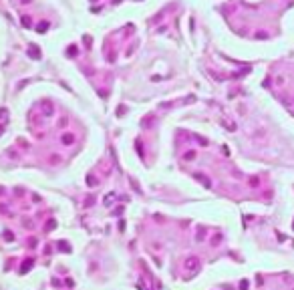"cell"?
Instances as JSON below:
<instances>
[{
  "instance_id": "7",
  "label": "cell",
  "mask_w": 294,
  "mask_h": 290,
  "mask_svg": "<svg viewBox=\"0 0 294 290\" xmlns=\"http://www.w3.org/2000/svg\"><path fill=\"white\" fill-rule=\"evenodd\" d=\"M193 157H196V153H193V151H187V153L183 155V159H185V161H189V159H193Z\"/></svg>"
},
{
  "instance_id": "9",
  "label": "cell",
  "mask_w": 294,
  "mask_h": 290,
  "mask_svg": "<svg viewBox=\"0 0 294 290\" xmlns=\"http://www.w3.org/2000/svg\"><path fill=\"white\" fill-rule=\"evenodd\" d=\"M59 161H61L59 155H52V157H50V163H59Z\"/></svg>"
},
{
  "instance_id": "11",
  "label": "cell",
  "mask_w": 294,
  "mask_h": 290,
  "mask_svg": "<svg viewBox=\"0 0 294 290\" xmlns=\"http://www.w3.org/2000/svg\"><path fill=\"white\" fill-rule=\"evenodd\" d=\"M59 248H61V250H65V252H69V250H71V248H69V246H67V244H63V242L59 244Z\"/></svg>"
},
{
  "instance_id": "1",
  "label": "cell",
  "mask_w": 294,
  "mask_h": 290,
  "mask_svg": "<svg viewBox=\"0 0 294 290\" xmlns=\"http://www.w3.org/2000/svg\"><path fill=\"white\" fill-rule=\"evenodd\" d=\"M185 266H187L189 270H198V266H200V262H198V258H193V256H191V258H189V260L185 262Z\"/></svg>"
},
{
  "instance_id": "6",
  "label": "cell",
  "mask_w": 294,
  "mask_h": 290,
  "mask_svg": "<svg viewBox=\"0 0 294 290\" xmlns=\"http://www.w3.org/2000/svg\"><path fill=\"white\" fill-rule=\"evenodd\" d=\"M22 24H24V26H26V28H28V26H30V24H32V20H30V18H28V16H22Z\"/></svg>"
},
{
  "instance_id": "10",
  "label": "cell",
  "mask_w": 294,
  "mask_h": 290,
  "mask_svg": "<svg viewBox=\"0 0 294 290\" xmlns=\"http://www.w3.org/2000/svg\"><path fill=\"white\" fill-rule=\"evenodd\" d=\"M240 288H242V290L248 288V280H242V282H240Z\"/></svg>"
},
{
  "instance_id": "12",
  "label": "cell",
  "mask_w": 294,
  "mask_h": 290,
  "mask_svg": "<svg viewBox=\"0 0 294 290\" xmlns=\"http://www.w3.org/2000/svg\"><path fill=\"white\" fill-rule=\"evenodd\" d=\"M54 226H56V222H54V220H50V222H48V230H54Z\"/></svg>"
},
{
  "instance_id": "4",
  "label": "cell",
  "mask_w": 294,
  "mask_h": 290,
  "mask_svg": "<svg viewBox=\"0 0 294 290\" xmlns=\"http://www.w3.org/2000/svg\"><path fill=\"white\" fill-rule=\"evenodd\" d=\"M36 30H39V32H44V30H48V22H46V20H42V22H39Z\"/></svg>"
},
{
  "instance_id": "8",
  "label": "cell",
  "mask_w": 294,
  "mask_h": 290,
  "mask_svg": "<svg viewBox=\"0 0 294 290\" xmlns=\"http://www.w3.org/2000/svg\"><path fill=\"white\" fill-rule=\"evenodd\" d=\"M30 266H32V260H26V262L22 264V272H26V270H28Z\"/></svg>"
},
{
  "instance_id": "3",
  "label": "cell",
  "mask_w": 294,
  "mask_h": 290,
  "mask_svg": "<svg viewBox=\"0 0 294 290\" xmlns=\"http://www.w3.org/2000/svg\"><path fill=\"white\" fill-rule=\"evenodd\" d=\"M193 177H196V179H200L204 185H208V187H210V179H206V175H202V173H196Z\"/></svg>"
},
{
  "instance_id": "2",
  "label": "cell",
  "mask_w": 294,
  "mask_h": 290,
  "mask_svg": "<svg viewBox=\"0 0 294 290\" xmlns=\"http://www.w3.org/2000/svg\"><path fill=\"white\" fill-rule=\"evenodd\" d=\"M73 141H75V137H73L71 133H65V135H63V143H67V145H71Z\"/></svg>"
},
{
  "instance_id": "5",
  "label": "cell",
  "mask_w": 294,
  "mask_h": 290,
  "mask_svg": "<svg viewBox=\"0 0 294 290\" xmlns=\"http://www.w3.org/2000/svg\"><path fill=\"white\" fill-rule=\"evenodd\" d=\"M30 54H32V59H41V52L36 46H30Z\"/></svg>"
}]
</instances>
